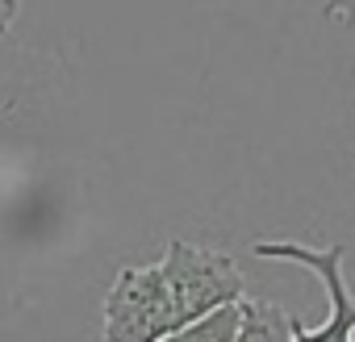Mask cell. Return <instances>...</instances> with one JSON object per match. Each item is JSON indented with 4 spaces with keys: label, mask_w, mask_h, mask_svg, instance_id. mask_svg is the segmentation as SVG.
<instances>
[{
    "label": "cell",
    "mask_w": 355,
    "mask_h": 342,
    "mask_svg": "<svg viewBox=\"0 0 355 342\" xmlns=\"http://www.w3.org/2000/svg\"><path fill=\"white\" fill-rule=\"evenodd\" d=\"M159 271H163V288H167V305H171V338L193 317L209 313L214 305L243 296L239 263L222 251L193 246L184 238L167 242V255L159 259Z\"/></svg>",
    "instance_id": "obj_1"
},
{
    "label": "cell",
    "mask_w": 355,
    "mask_h": 342,
    "mask_svg": "<svg viewBox=\"0 0 355 342\" xmlns=\"http://www.w3.org/2000/svg\"><path fill=\"white\" fill-rule=\"evenodd\" d=\"M255 259H276V263H297L305 271L318 276V284L326 288V305H330V317L322 325H301L297 321V338L301 342H343L355 334V296L347 288V276H343V259H347V246L334 242V246H301L293 238H259L251 246Z\"/></svg>",
    "instance_id": "obj_2"
},
{
    "label": "cell",
    "mask_w": 355,
    "mask_h": 342,
    "mask_svg": "<svg viewBox=\"0 0 355 342\" xmlns=\"http://www.w3.org/2000/svg\"><path fill=\"white\" fill-rule=\"evenodd\" d=\"M105 338L109 342H159V338H171V305H167L159 263L117 271V280L105 292Z\"/></svg>",
    "instance_id": "obj_3"
},
{
    "label": "cell",
    "mask_w": 355,
    "mask_h": 342,
    "mask_svg": "<svg viewBox=\"0 0 355 342\" xmlns=\"http://www.w3.org/2000/svg\"><path fill=\"white\" fill-rule=\"evenodd\" d=\"M239 338L234 342H293L297 338V321L288 317L284 305L272 300H251L247 292L239 296Z\"/></svg>",
    "instance_id": "obj_4"
},
{
    "label": "cell",
    "mask_w": 355,
    "mask_h": 342,
    "mask_svg": "<svg viewBox=\"0 0 355 342\" xmlns=\"http://www.w3.org/2000/svg\"><path fill=\"white\" fill-rule=\"evenodd\" d=\"M239 317H243L239 300H222V305H214L209 313L193 317L175 338H184V342H234V338H239Z\"/></svg>",
    "instance_id": "obj_5"
},
{
    "label": "cell",
    "mask_w": 355,
    "mask_h": 342,
    "mask_svg": "<svg viewBox=\"0 0 355 342\" xmlns=\"http://www.w3.org/2000/svg\"><path fill=\"white\" fill-rule=\"evenodd\" d=\"M17 13H21V0H0V38H5V34L13 30Z\"/></svg>",
    "instance_id": "obj_6"
}]
</instances>
